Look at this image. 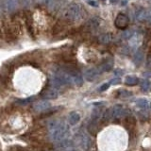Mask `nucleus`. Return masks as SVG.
Listing matches in <instances>:
<instances>
[{"mask_svg": "<svg viewBox=\"0 0 151 151\" xmlns=\"http://www.w3.org/2000/svg\"><path fill=\"white\" fill-rule=\"evenodd\" d=\"M136 104H137V106L142 108V109H146L148 107V101L146 100V99H145V98L138 99V100L136 101Z\"/></svg>", "mask_w": 151, "mask_h": 151, "instance_id": "21", "label": "nucleus"}, {"mask_svg": "<svg viewBox=\"0 0 151 151\" xmlns=\"http://www.w3.org/2000/svg\"><path fill=\"white\" fill-rule=\"evenodd\" d=\"M120 82H121L120 78H113V79H111V81H110V83H111V84H112V85H116V84H119Z\"/></svg>", "mask_w": 151, "mask_h": 151, "instance_id": "27", "label": "nucleus"}, {"mask_svg": "<svg viewBox=\"0 0 151 151\" xmlns=\"http://www.w3.org/2000/svg\"><path fill=\"white\" fill-rule=\"evenodd\" d=\"M112 67H113V60L111 58H107L102 61L97 68L102 73V72H109V71H111L112 69Z\"/></svg>", "mask_w": 151, "mask_h": 151, "instance_id": "8", "label": "nucleus"}, {"mask_svg": "<svg viewBox=\"0 0 151 151\" xmlns=\"http://www.w3.org/2000/svg\"><path fill=\"white\" fill-rule=\"evenodd\" d=\"M129 23V18L124 13H118L114 20V26L119 29H124Z\"/></svg>", "mask_w": 151, "mask_h": 151, "instance_id": "5", "label": "nucleus"}, {"mask_svg": "<svg viewBox=\"0 0 151 151\" xmlns=\"http://www.w3.org/2000/svg\"><path fill=\"white\" fill-rule=\"evenodd\" d=\"M40 3L47 8H53L58 3V0H39Z\"/></svg>", "mask_w": 151, "mask_h": 151, "instance_id": "19", "label": "nucleus"}, {"mask_svg": "<svg viewBox=\"0 0 151 151\" xmlns=\"http://www.w3.org/2000/svg\"><path fill=\"white\" fill-rule=\"evenodd\" d=\"M111 117H112L111 109H109V110H107L105 112H104V114H103V120L104 121H108V120H110Z\"/></svg>", "mask_w": 151, "mask_h": 151, "instance_id": "24", "label": "nucleus"}, {"mask_svg": "<svg viewBox=\"0 0 151 151\" xmlns=\"http://www.w3.org/2000/svg\"><path fill=\"white\" fill-rule=\"evenodd\" d=\"M34 0H18V3L24 8H28L33 4Z\"/></svg>", "mask_w": 151, "mask_h": 151, "instance_id": "23", "label": "nucleus"}, {"mask_svg": "<svg viewBox=\"0 0 151 151\" xmlns=\"http://www.w3.org/2000/svg\"><path fill=\"white\" fill-rule=\"evenodd\" d=\"M100 1H105V0H100Z\"/></svg>", "mask_w": 151, "mask_h": 151, "instance_id": "31", "label": "nucleus"}, {"mask_svg": "<svg viewBox=\"0 0 151 151\" xmlns=\"http://www.w3.org/2000/svg\"><path fill=\"white\" fill-rule=\"evenodd\" d=\"M120 93H121V96H122L123 97H127V96H130L131 94H132L130 92L125 91V90H124V91H121V92H120Z\"/></svg>", "mask_w": 151, "mask_h": 151, "instance_id": "26", "label": "nucleus"}, {"mask_svg": "<svg viewBox=\"0 0 151 151\" xmlns=\"http://www.w3.org/2000/svg\"><path fill=\"white\" fill-rule=\"evenodd\" d=\"M18 0H0V8L5 12H12L17 9Z\"/></svg>", "mask_w": 151, "mask_h": 151, "instance_id": "4", "label": "nucleus"}, {"mask_svg": "<svg viewBox=\"0 0 151 151\" xmlns=\"http://www.w3.org/2000/svg\"><path fill=\"white\" fill-rule=\"evenodd\" d=\"M99 74H101V72L99 71V69L97 67L88 68V69L85 70L84 77H85V79H86L87 81H93V80L99 76Z\"/></svg>", "mask_w": 151, "mask_h": 151, "instance_id": "7", "label": "nucleus"}, {"mask_svg": "<svg viewBox=\"0 0 151 151\" xmlns=\"http://www.w3.org/2000/svg\"><path fill=\"white\" fill-rule=\"evenodd\" d=\"M136 18H137V20L140 21V22H147V21H149V16H148L147 9H139V11L137 12V13H136Z\"/></svg>", "mask_w": 151, "mask_h": 151, "instance_id": "12", "label": "nucleus"}, {"mask_svg": "<svg viewBox=\"0 0 151 151\" xmlns=\"http://www.w3.org/2000/svg\"><path fill=\"white\" fill-rule=\"evenodd\" d=\"M49 108H50V103L45 100L38 101L33 104V109L37 111H44L48 110Z\"/></svg>", "mask_w": 151, "mask_h": 151, "instance_id": "9", "label": "nucleus"}, {"mask_svg": "<svg viewBox=\"0 0 151 151\" xmlns=\"http://www.w3.org/2000/svg\"><path fill=\"white\" fill-rule=\"evenodd\" d=\"M141 88L144 92H149L151 90V82L148 80H143L141 83Z\"/></svg>", "mask_w": 151, "mask_h": 151, "instance_id": "20", "label": "nucleus"}, {"mask_svg": "<svg viewBox=\"0 0 151 151\" xmlns=\"http://www.w3.org/2000/svg\"><path fill=\"white\" fill-rule=\"evenodd\" d=\"M50 137L53 141L60 142L66 138L68 134V126L61 120H52L48 124Z\"/></svg>", "mask_w": 151, "mask_h": 151, "instance_id": "1", "label": "nucleus"}, {"mask_svg": "<svg viewBox=\"0 0 151 151\" xmlns=\"http://www.w3.org/2000/svg\"><path fill=\"white\" fill-rule=\"evenodd\" d=\"M59 147L60 149H63V150H66V149H70V148H73L74 146V142L71 141V140H68V139H63L61 140L60 142H59Z\"/></svg>", "mask_w": 151, "mask_h": 151, "instance_id": "13", "label": "nucleus"}, {"mask_svg": "<svg viewBox=\"0 0 151 151\" xmlns=\"http://www.w3.org/2000/svg\"><path fill=\"white\" fill-rule=\"evenodd\" d=\"M139 82L138 78L134 77V76H127L125 79V83L129 86H135Z\"/></svg>", "mask_w": 151, "mask_h": 151, "instance_id": "16", "label": "nucleus"}, {"mask_svg": "<svg viewBox=\"0 0 151 151\" xmlns=\"http://www.w3.org/2000/svg\"><path fill=\"white\" fill-rule=\"evenodd\" d=\"M110 85L111 83L109 82V83H105V84H103L102 86H100V88H99V92H104V91H106V90L110 87Z\"/></svg>", "mask_w": 151, "mask_h": 151, "instance_id": "25", "label": "nucleus"}, {"mask_svg": "<svg viewBox=\"0 0 151 151\" xmlns=\"http://www.w3.org/2000/svg\"><path fill=\"white\" fill-rule=\"evenodd\" d=\"M111 111H112V117L113 118H121L123 115L125 114V109L122 105H114L111 108Z\"/></svg>", "mask_w": 151, "mask_h": 151, "instance_id": "10", "label": "nucleus"}, {"mask_svg": "<svg viewBox=\"0 0 151 151\" xmlns=\"http://www.w3.org/2000/svg\"><path fill=\"white\" fill-rule=\"evenodd\" d=\"M41 96L45 99H55L59 96V92L58 89L54 87H48L45 88L44 91L41 93Z\"/></svg>", "mask_w": 151, "mask_h": 151, "instance_id": "6", "label": "nucleus"}, {"mask_svg": "<svg viewBox=\"0 0 151 151\" xmlns=\"http://www.w3.org/2000/svg\"><path fill=\"white\" fill-rule=\"evenodd\" d=\"M63 16L69 21H78L83 16V9L79 4L72 3L64 9Z\"/></svg>", "mask_w": 151, "mask_h": 151, "instance_id": "2", "label": "nucleus"}, {"mask_svg": "<svg viewBox=\"0 0 151 151\" xmlns=\"http://www.w3.org/2000/svg\"><path fill=\"white\" fill-rule=\"evenodd\" d=\"M144 58H145V55H144V52H143V50L139 49V50L137 51L136 53H135V55H134V58H133V61H134V63H135L137 66L140 65L142 63H143Z\"/></svg>", "mask_w": 151, "mask_h": 151, "instance_id": "15", "label": "nucleus"}, {"mask_svg": "<svg viewBox=\"0 0 151 151\" xmlns=\"http://www.w3.org/2000/svg\"><path fill=\"white\" fill-rule=\"evenodd\" d=\"M148 12V16H149V21H151V7L147 9Z\"/></svg>", "mask_w": 151, "mask_h": 151, "instance_id": "28", "label": "nucleus"}, {"mask_svg": "<svg viewBox=\"0 0 151 151\" xmlns=\"http://www.w3.org/2000/svg\"><path fill=\"white\" fill-rule=\"evenodd\" d=\"M101 109L100 108H96L93 109L92 111V121H97L101 116Z\"/></svg>", "mask_w": 151, "mask_h": 151, "instance_id": "18", "label": "nucleus"}, {"mask_svg": "<svg viewBox=\"0 0 151 151\" xmlns=\"http://www.w3.org/2000/svg\"><path fill=\"white\" fill-rule=\"evenodd\" d=\"M94 1H89V3L91 4V5H93V6H96V3H93Z\"/></svg>", "mask_w": 151, "mask_h": 151, "instance_id": "30", "label": "nucleus"}, {"mask_svg": "<svg viewBox=\"0 0 151 151\" xmlns=\"http://www.w3.org/2000/svg\"><path fill=\"white\" fill-rule=\"evenodd\" d=\"M34 99H35L34 96L25 98V99H18V100L16 101V103L19 104V105H27V104H28V103H31Z\"/></svg>", "mask_w": 151, "mask_h": 151, "instance_id": "22", "label": "nucleus"}, {"mask_svg": "<svg viewBox=\"0 0 151 151\" xmlns=\"http://www.w3.org/2000/svg\"><path fill=\"white\" fill-rule=\"evenodd\" d=\"M99 25H100V20H99L98 18L94 17V18L90 19V20L86 23L85 27H86V28L88 30L93 31V30H96V28L99 27Z\"/></svg>", "mask_w": 151, "mask_h": 151, "instance_id": "11", "label": "nucleus"}, {"mask_svg": "<svg viewBox=\"0 0 151 151\" xmlns=\"http://www.w3.org/2000/svg\"><path fill=\"white\" fill-rule=\"evenodd\" d=\"M118 1H119V0H110L111 3H117Z\"/></svg>", "mask_w": 151, "mask_h": 151, "instance_id": "29", "label": "nucleus"}, {"mask_svg": "<svg viewBox=\"0 0 151 151\" xmlns=\"http://www.w3.org/2000/svg\"><path fill=\"white\" fill-rule=\"evenodd\" d=\"M78 140L79 142V145L81 146V148L85 151H89L93 146V141L87 133L85 132H80V133L77 136Z\"/></svg>", "mask_w": 151, "mask_h": 151, "instance_id": "3", "label": "nucleus"}, {"mask_svg": "<svg viewBox=\"0 0 151 151\" xmlns=\"http://www.w3.org/2000/svg\"><path fill=\"white\" fill-rule=\"evenodd\" d=\"M99 42H102V44H109L111 41V36L110 33H104V34L99 36Z\"/></svg>", "mask_w": 151, "mask_h": 151, "instance_id": "17", "label": "nucleus"}, {"mask_svg": "<svg viewBox=\"0 0 151 151\" xmlns=\"http://www.w3.org/2000/svg\"><path fill=\"white\" fill-rule=\"evenodd\" d=\"M79 121H80V115H79V113L74 111V112H71L70 114H69V116H68V123H69L70 126L77 125Z\"/></svg>", "mask_w": 151, "mask_h": 151, "instance_id": "14", "label": "nucleus"}]
</instances>
